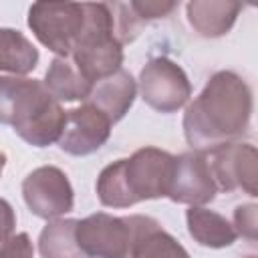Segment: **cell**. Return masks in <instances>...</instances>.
Returning a JSON list of instances; mask_svg holds the SVG:
<instances>
[{"label": "cell", "mask_w": 258, "mask_h": 258, "mask_svg": "<svg viewBox=\"0 0 258 258\" xmlns=\"http://www.w3.org/2000/svg\"><path fill=\"white\" fill-rule=\"evenodd\" d=\"M252 89L234 71H218L185 107L183 135L191 151H212L238 141L252 119Z\"/></svg>", "instance_id": "6da1fadb"}, {"label": "cell", "mask_w": 258, "mask_h": 258, "mask_svg": "<svg viewBox=\"0 0 258 258\" xmlns=\"http://www.w3.org/2000/svg\"><path fill=\"white\" fill-rule=\"evenodd\" d=\"M85 22L71 52L75 67L91 83H99L123 64V44L115 38L113 10L107 2H83Z\"/></svg>", "instance_id": "7a4b0ae2"}, {"label": "cell", "mask_w": 258, "mask_h": 258, "mask_svg": "<svg viewBox=\"0 0 258 258\" xmlns=\"http://www.w3.org/2000/svg\"><path fill=\"white\" fill-rule=\"evenodd\" d=\"M83 2H34L28 8L32 34L56 56L69 58L83 30Z\"/></svg>", "instance_id": "3957f363"}, {"label": "cell", "mask_w": 258, "mask_h": 258, "mask_svg": "<svg viewBox=\"0 0 258 258\" xmlns=\"http://www.w3.org/2000/svg\"><path fill=\"white\" fill-rule=\"evenodd\" d=\"M77 244L87 258H129L135 222L133 216L117 218L105 212L77 220Z\"/></svg>", "instance_id": "277c9868"}, {"label": "cell", "mask_w": 258, "mask_h": 258, "mask_svg": "<svg viewBox=\"0 0 258 258\" xmlns=\"http://www.w3.org/2000/svg\"><path fill=\"white\" fill-rule=\"evenodd\" d=\"M141 99L159 113L179 111L191 97V83L185 71L167 56H153L139 73Z\"/></svg>", "instance_id": "5b68a950"}, {"label": "cell", "mask_w": 258, "mask_h": 258, "mask_svg": "<svg viewBox=\"0 0 258 258\" xmlns=\"http://www.w3.org/2000/svg\"><path fill=\"white\" fill-rule=\"evenodd\" d=\"M206 159L218 189H242L252 198L258 196V153L252 143H224L212 151H206Z\"/></svg>", "instance_id": "8992f818"}, {"label": "cell", "mask_w": 258, "mask_h": 258, "mask_svg": "<svg viewBox=\"0 0 258 258\" xmlns=\"http://www.w3.org/2000/svg\"><path fill=\"white\" fill-rule=\"evenodd\" d=\"M173 159L159 147H141L125 159V181L135 204L167 198L173 177Z\"/></svg>", "instance_id": "52a82bcc"}, {"label": "cell", "mask_w": 258, "mask_h": 258, "mask_svg": "<svg viewBox=\"0 0 258 258\" xmlns=\"http://www.w3.org/2000/svg\"><path fill=\"white\" fill-rule=\"evenodd\" d=\"M22 198L28 210L42 220H56L75 206V191L67 173L56 165H40L22 181Z\"/></svg>", "instance_id": "ba28073f"}, {"label": "cell", "mask_w": 258, "mask_h": 258, "mask_svg": "<svg viewBox=\"0 0 258 258\" xmlns=\"http://www.w3.org/2000/svg\"><path fill=\"white\" fill-rule=\"evenodd\" d=\"M218 194L216 181L212 177L206 153L185 151L173 159V177L167 198L175 204L206 206L214 202Z\"/></svg>", "instance_id": "9c48e42d"}, {"label": "cell", "mask_w": 258, "mask_h": 258, "mask_svg": "<svg viewBox=\"0 0 258 258\" xmlns=\"http://www.w3.org/2000/svg\"><path fill=\"white\" fill-rule=\"evenodd\" d=\"M111 125L113 123L99 109L85 103L67 111L64 127L56 143L69 155H91L107 143L111 135Z\"/></svg>", "instance_id": "30bf717a"}, {"label": "cell", "mask_w": 258, "mask_h": 258, "mask_svg": "<svg viewBox=\"0 0 258 258\" xmlns=\"http://www.w3.org/2000/svg\"><path fill=\"white\" fill-rule=\"evenodd\" d=\"M52 97L42 81L14 75H0V123L16 131L30 121Z\"/></svg>", "instance_id": "8fae6325"}, {"label": "cell", "mask_w": 258, "mask_h": 258, "mask_svg": "<svg viewBox=\"0 0 258 258\" xmlns=\"http://www.w3.org/2000/svg\"><path fill=\"white\" fill-rule=\"evenodd\" d=\"M135 97H137V81L131 77L129 71L119 69L111 77L95 83L85 103L99 109L111 123H117L129 113Z\"/></svg>", "instance_id": "7c38bea8"}, {"label": "cell", "mask_w": 258, "mask_h": 258, "mask_svg": "<svg viewBox=\"0 0 258 258\" xmlns=\"http://www.w3.org/2000/svg\"><path fill=\"white\" fill-rule=\"evenodd\" d=\"M135 238L129 258H189L187 250L151 216L133 214Z\"/></svg>", "instance_id": "4fadbf2b"}, {"label": "cell", "mask_w": 258, "mask_h": 258, "mask_svg": "<svg viewBox=\"0 0 258 258\" xmlns=\"http://www.w3.org/2000/svg\"><path fill=\"white\" fill-rule=\"evenodd\" d=\"M240 10L242 4L232 0H191L185 4L187 22L204 38H218L228 34Z\"/></svg>", "instance_id": "5bb4252c"}, {"label": "cell", "mask_w": 258, "mask_h": 258, "mask_svg": "<svg viewBox=\"0 0 258 258\" xmlns=\"http://www.w3.org/2000/svg\"><path fill=\"white\" fill-rule=\"evenodd\" d=\"M189 236L206 248H226L232 246L238 238L234 226L218 212L204 206H189L185 212Z\"/></svg>", "instance_id": "9a60e30c"}, {"label": "cell", "mask_w": 258, "mask_h": 258, "mask_svg": "<svg viewBox=\"0 0 258 258\" xmlns=\"http://www.w3.org/2000/svg\"><path fill=\"white\" fill-rule=\"evenodd\" d=\"M46 93L54 101H87L93 85L81 75L73 60L54 56L42 79Z\"/></svg>", "instance_id": "2e32d148"}, {"label": "cell", "mask_w": 258, "mask_h": 258, "mask_svg": "<svg viewBox=\"0 0 258 258\" xmlns=\"http://www.w3.org/2000/svg\"><path fill=\"white\" fill-rule=\"evenodd\" d=\"M38 64L36 46L14 28H0V73L26 77Z\"/></svg>", "instance_id": "e0dca14e"}, {"label": "cell", "mask_w": 258, "mask_h": 258, "mask_svg": "<svg viewBox=\"0 0 258 258\" xmlns=\"http://www.w3.org/2000/svg\"><path fill=\"white\" fill-rule=\"evenodd\" d=\"M67 111L60 107L58 101L50 99L30 121L16 129L18 137H22L28 145L34 147H48L58 141L62 127H64Z\"/></svg>", "instance_id": "ac0fdd59"}, {"label": "cell", "mask_w": 258, "mask_h": 258, "mask_svg": "<svg viewBox=\"0 0 258 258\" xmlns=\"http://www.w3.org/2000/svg\"><path fill=\"white\" fill-rule=\"evenodd\" d=\"M77 220H50L38 236V252L42 258H87L77 244Z\"/></svg>", "instance_id": "d6986e66"}, {"label": "cell", "mask_w": 258, "mask_h": 258, "mask_svg": "<svg viewBox=\"0 0 258 258\" xmlns=\"http://www.w3.org/2000/svg\"><path fill=\"white\" fill-rule=\"evenodd\" d=\"M97 198L107 208H131L135 206L127 181H125V159H117L105 165L97 177Z\"/></svg>", "instance_id": "ffe728a7"}, {"label": "cell", "mask_w": 258, "mask_h": 258, "mask_svg": "<svg viewBox=\"0 0 258 258\" xmlns=\"http://www.w3.org/2000/svg\"><path fill=\"white\" fill-rule=\"evenodd\" d=\"M256 204H242L234 210V230L238 236H244L248 240H256L258 236V222H256Z\"/></svg>", "instance_id": "44dd1931"}, {"label": "cell", "mask_w": 258, "mask_h": 258, "mask_svg": "<svg viewBox=\"0 0 258 258\" xmlns=\"http://www.w3.org/2000/svg\"><path fill=\"white\" fill-rule=\"evenodd\" d=\"M129 6L135 12V16L145 24L147 20L169 16L177 8V2H165V0H161V2H149V0L143 2V0H133V2H129Z\"/></svg>", "instance_id": "7402d4cb"}, {"label": "cell", "mask_w": 258, "mask_h": 258, "mask_svg": "<svg viewBox=\"0 0 258 258\" xmlns=\"http://www.w3.org/2000/svg\"><path fill=\"white\" fill-rule=\"evenodd\" d=\"M0 258H34V246L26 232L12 234L0 244Z\"/></svg>", "instance_id": "603a6c76"}, {"label": "cell", "mask_w": 258, "mask_h": 258, "mask_svg": "<svg viewBox=\"0 0 258 258\" xmlns=\"http://www.w3.org/2000/svg\"><path fill=\"white\" fill-rule=\"evenodd\" d=\"M14 228H16L14 208L4 198H0V244L6 242L14 234Z\"/></svg>", "instance_id": "cb8c5ba5"}, {"label": "cell", "mask_w": 258, "mask_h": 258, "mask_svg": "<svg viewBox=\"0 0 258 258\" xmlns=\"http://www.w3.org/2000/svg\"><path fill=\"white\" fill-rule=\"evenodd\" d=\"M4 165H6V155L0 151V177H2V171H4Z\"/></svg>", "instance_id": "d4e9b609"}, {"label": "cell", "mask_w": 258, "mask_h": 258, "mask_svg": "<svg viewBox=\"0 0 258 258\" xmlns=\"http://www.w3.org/2000/svg\"><path fill=\"white\" fill-rule=\"evenodd\" d=\"M246 258H256V256H254V254H250V256H246Z\"/></svg>", "instance_id": "484cf974"}]
</instances>
